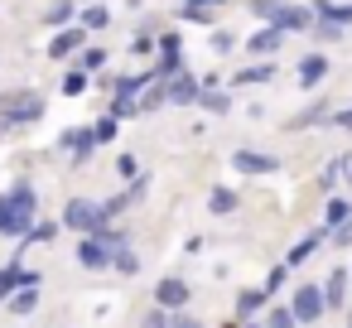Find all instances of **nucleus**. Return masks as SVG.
<instances>
[{
    "label": "nucleus",
    "instance_id": "1",
    "mask_svg": "<svg viewBox=\"0 0 352 328\" xmlns=\"http://www.w3.org/2000/svg\"><path fill=\"white\" fill-rule=\"evenodd\" d=\"M34 212H39V188L30 179L10 184L6 193H0V237H30Z\"/></svg>",
    "mask_w": 352,
    "mask_h": 328
},
{
    "label": "nucleus",
    "instance_id": "2",
    "mask_svg": "<svg viewBox=\"0 0 352 328\" xmlns=\"http://www.w3.org/2000/svg\"><path fill=\"white\" fill-rule=\"evenodd\" d=\"M251 15L265 20V25H280L285 34H304L318 25L314 6H289V0H251Z\"/></svg>",
    "mask_w": 352,
    "mask_h": 328
},
{
    "label": "nucleus",
    "instance_id": "3",
    "mask_svg": "<svg viewBox=\"0 0 352 328\" xmlns=\"http://www.w3.org/2000/svg\"><path fill=\"white\" fill-rule=\"evenodd\" d=\"M63 227L92 237V232H107V227H111V212H107V203H97V198H68V203H63Z\"/></svg>",
    "mask_w": 352,
    "mask_h": 328
},
{
    "label": "nucleus",
    "instance_id": "4",
    "mask_svg": "<svg viewBox=\"0 0 352 328\" xmlns=\"http://www.w3.org/2000/svg\"><path fill=\"white\" fill-rule=\"evenodd\" d=\"M44 116V102L39 92H10L6 102H0V126H30Z\"/></svg>",
    "mask_w": 352,
    "mask_h": 328
},
{
    "label": "nucleus",
    "instance_id": "5",
    "mask_svg": "<svg viewBox=\"0 0 352 328\" xmlns=\"http://www.w3.org/2000/svg\"><path fill=\"white\" fill-rule=\"evenodd\" d=\"M232 169L236 174H246V179H265V174H280V160L275 155H265V150H232Z\"/></svg>",
    "mask_w": 352,
    "mask_h": 328
},
{
    "label": "nucleus",
    "instance_id": "6",
    "mask_svg": "<svg viewBox=\"0 0 352 328\" xmlns=\"http://www.w3.org/2000/svg\"><path fill=\"white\" fill-rule=\"evenodd\" d=\"M164 97H169V107H198V97H203V78H193V73L184 68V73H174V78L164 83Z\"/></svg>",
    "mask_w": 352,
    "mask_h": 328
},
{
    "label": "nucleus",
    "instance_id": "7",
    "mask_svg": "<svg viewBox=\"0 0 352 328\" xmlns=\"http://www.w3.org/2000/svg\"><path fill=\"white\" fill-rule=\"evenodd\" d=\"M289 309H294V318H299V323H314V318H323V309H328V299H323V285H299V289H294V299H289Z\"/></svg>",
    "mask_w": 352,
    "mask_h": 328
},
{
    "label": "nucleus",
    "instance_id": "8",
    "mask_svg": "<svg viewBox=\"0 0 352 328\" xmlns=\"http://www.w3.org/2000/svg\"><path fill=\"white\" fill-rule=\"evenodd\" d=\"M58 145L73 155V164H87L92 150H97V135H92V126H68V131L58 135Z\"/></svg>",
    "mask_w": 352,
    "mask_h": 328
},
{
    "label": "nucleus",
    "instance_id": "9",
    "mask_svg": "<svg viewBox=\"0 0 352 328\" xmlns=\"http://www.w3.org/2000/svg\"><path fill=\"white\" fill-rule=\"evenodd\" d=\"M87 44H82V25H68V30H54L49 39V58H78Z\"/></svg>",
    "mask_w": 352,
    "mask_h": 328
},
{
    "label": "nucleus",
    "instance_id": "10",
    "mask_svg": "<svg viewBox=\"0 0 352 328\" xmlns=\"http://www.w3.org/2000/svg\"><path fill=\"white\" fill-rule=\"evenodd\" d=\"M188 294H193V289H188V280H179V275H164V280L155 285V304H160V309H184Z\"/></svg>",
    "mask_w": 352,
    "mask_h": 328
},
{
    "label": "nucleus",
    "instance_id": "11",
    "mask_svg": "<svg viewBox=\"0 0 352 328\" xmlns=\"http://www.w3.org/2000/svg\"><path fill=\"white\" fill-rule=\"evenodd\" d=\"M328 73H333V63H328L323 54H304V58H299V68H294V78H299V87H304V92H309V87H318Z\"/></svg>",
    "mask_w": 352,
    "mask_h": 328
},
{
    "label": "nucleus",
    "instance_id": "12",
    "mask_svg": "<svg viewBox=\"0 0 352 328\" xmlns=\"http://www.w3.org/2000/svg\"><path fill=\"white\" fill-rule=\"evenodd\" d=\"M25 285H39V270L6 265V270H0V304H10V294H15V289H25Z\"/></svg>",
    "mask_w": 352,
    "mask_h": 328
},
{
    "label": "nucleus",
    "instance_id": "13",
    "mask_svg": "<svg viewBox=\"0 0 352 328\" xmlns=\"http://www.w3.org/2000/svg\"><path fill=\"white\" fill-rule=\"evenodd\" d=\"M280 44H285V30H280V25H261V30H256V34L246 39V49H251L256 58H265V54H275Z\"/></svg>",
    "mask_w": 352,
    "mask_h": 328
},
{
    "label": "nucleus",
    "instance_id": "14",
    "mask_svg": "<svg viewBox=\"0 0 352 328\" xmlns=\"http://www.w3.org/2000/svg\"><path fill=\"white\" fill-rule=\"evenodd\" d=\"M314 15H318L323 25L347 30V25H352V0H342V6H338V0H314Z\"/></svg>",
    "mask_w": 352,
    "mask_h": 328
},
{
    "label": "nucleus",
    "instance_id": "15",
    "mask_svg": "<svg viewBox=\"0 0 352 328\" xmlns=\"http://www.w3.org/2000/svg\"><path fill=\"white\" fill-rule=\"evenodd\" d=\"M347 285H352V270H342V265H338V270H333V275L323 280V299H328V309H338V304H342Z\"/></svg>",
    "mask_w": 352,
    "mask_h": 328
},
{
    "label": "nucleus",
    "instance_id": "16",
    "mask_svg": "<svg viewBox=\"0 0 352 328\" xmlns=\"http://www.w3.org/2000/svg\"><path fill=\"white\" fill-rule=\"evenodd\" d=\"M184 68H188V63H184V49H179V54H160V63L150 68V78H155V83H169V78L184 73Z\"/></svg>",
    "mask_w": 352,
    "mask_h": 328
},
{
    "label": "nucleus",
    "instance_id": "17",
    "mask_svg": "<svg viewBox=\"0 0 352 328\" xmlns=\"http://www.w3.org/2000/svg\"><path fill=\"white\" fill-rule=\"evenodd\" d=\"M270 78H275V63H251V68H241L232 83H236V87H256V83H270Z\"/></svg>",
    "mask_w": 352,
    "mask_h": 328
},
{
    "label": "nucleus",
    "instance_id": "18",
    "mask_svg": "<svg viewBox=\"0 0 352 328\" xmlns=\"http://www.w3.org/2000/svg\"><path fill=\"white\" fill-rule=\"evenodd\" d=\"M198 107H208L212 116H227V111H232V97H227V92H222V87L212 83V87H203V97H198Z\"/></svg>",
    "mask_w": 352,
    "mask_h": 328
},
{
    "label": "nucleus",
    "instance_id": "19",
    "mask_svg": "<svg viewBox=\"0 0 352 328\" xmlns=\"http://www.w3.org/2000/svg\"><path fill=\"white\" fill-rule=\"evenodd\" d=\"M208 212H212V217H232V212H236V193H232V188H212V193H208Z\"/></svg>",
    "mask_w": 352,
    "mask_h": 328
},
{
    "label": "nucleus",
    "instance_id": "20",
    "mask_svg": "<svg viewBox=\"0 0 352 328\" xmlns=\"http://www.w3.org/2000/svg\"><path fill=\"white\" fill-rule=\"evenodd\" d=\"M347 217H352V198H338V193H333L328 208H323V222H328V227H342Z\"/></svg>",
    "mask_w": 352,
    "mask_h": 328
},
{
    "label": "nucleus",
    "instance_id": "21",
    "mask_svg": "<svg viewBox=\"0 0 352 328\" xmlns=\"http://www.w3.org/2000/svg\"><path fill=\"white\" fill-rule=\"evenodd\" d=\"M342 174H352V155L328 160V169H323V179H318V184H323V188H338V179H342Z\"/></svg>",
    "mask_w": 352,
    "mask_h": 328
},
{
    "label": "nucleus",
    "instance_id": "22",
    "mask_svg": "<svg viewBox=\"0 0 352 328\" xmlns=\"http://www.w3.org/2000/svg\"><path fill=\"white\" fill-rule=\"evenodd\" d=\"M314 251H318V232H309L304 241H294V246H289V256H285V265H304Z\"/></svg>",
    "mask_w": 352,
    "mask_h": 328
},
{
    "label": "nucleus",
    "instance_id": "23",
    "mask_svg": "<svg viewBox=\"0 0 352 328\" xmlns=\"http://www.w3.org/2000/svg\"><path fill=\"white\" fill-rule=\"evenodd\" d=\"M328 116H333V107H328V102H314V107H304L289 126H318V121H328Z\"/></svg>",
    "mask_w": 352,
    "mask_h": 328
},
{
    "label": "nucleus",
    "instance_id": "24",
    "mask_svg": "<svg viewBox=\"0 0 352 328\" xmlns=\"http://www.w3.org/2000/svg\"><path fill=\"white\" fill-rule=\"evenodd\" d=\"M92 135H97V145H111V140L121 135V116H111V111H107V116L92 126Z\"/></svg>",
    "mask_w": 352,
    "mask_h": 328
},
{
    "label": "nucleus",
    "instance_id": "25",
    "mask_svg": "<svg viewBox=\"0 0 352 328\" xmlns=\"http://www.w3.org/2000/svg\"><path fill=\"white\" fill-rule=\"evenodd\" d=\"M78 20H82V30H107V25H111V10H107V6H87Z\"/></svg>",
    "mask_w": 352,
    "mask_h": 328
},
{
    "label": "nucleus",
    "instance_id": "26",
    "mask_svg": "<svg viewBox=\"0 0 352 328\" xmlns=\"http://www.w3.org/2000/svg\"><path fill=\"white\" fill-rule=\"evenodd\" d=\"M34 304H39V285H25V289L10 294V309H15V314H30Z\"/></svg>",
    "mask_w": 352,
    "mask_h": 328
},
{
    "label": "nucleus",
    "instance_id": "27",
    "mask_svg": "<svg viewBox=\"0 0 352 328\" xmlns=\"http://www.w3.org/2000/svg\"><path fill=\"white\" fill-rule=\"evenodd\" d=\"M73 15H78V10H73V0H58V6L49 10V20H44V25H49V30H68V20H73Z\"/></svg>",
    "mask_w": 352,
    "mask_h": 328
},
{
    "label": "nucleus",
    "instance_id": "28",
    "mask_svg": "<svg viewBox=\"0 0 352 328\" xmlns=\"http://www.w3.org/2000/svg\"><path fill=\"white\" fill-rule=\"evenodd\" d=\"M78 68H82V73H102V68H107V49H82V54H78Z\"/></svg>",
    "mask_w": 352,
    "mask_h": 328
},
{
    "label": "nucleus",
    "instance_id": "29",
    "mask_svg": "<svg viewBox=\"0 0 352 328\" xmlns=\"http://www.w3.org/2000/svg\"><path fill=\"white\" fill-rule=\"evenodd\" d=\"M82 92H87V73H82V68L63 73V97H82Z\"/></svg>",
    "mask_w": 352,
    "mask_h": 328
},
{
    "label": "nucleus",
    "instance_id": "30",
    "mask_svg": "<svg viewBox=\"0 0 352 328\" xmlns=\"http://www.w3.org/2000/svg\"><path fill=\"white\" fill-rule=\"evenodd\" d=\"M265 299H270L265 289H241V299H236V314H256Z\"/></svg>",
    "mask_w": 352,
    "mask_h": 328
},
{
    "label": "nucleus",
    "instance_id": "31",
    "mask_svg": "<svg viewBox=\"0 0 352 328\" xmlns=\"http://www.w3.org/2000/svg\"><path fill=\"white\" fill-rule=\"evenodd\" d=\"M111 265H116V270H121V275H135V270H140V256H135V251H131V246H121V251H116V261H111Z\"/></svg>",
    "mask_w": 352,
    "mask_h": 328
},
{
    "label": "nucleus",
    "instance_id": "32",
    "mask_svg": "<svg viewBox=\"0 0 352 328\" xmlns=\"http://www.w3.org/2000/svg\"><path fill=\"white\" fill-rule=\"evenodd\" d=\"M208 44H212V54H232V49H236V34H232V30H212Z\"/></svg>",
    "mask_w": 352,
    "mask_h": 328
},
{
    "label": "nucleus",
    "instance_id": "33",
    "mask_svg": "<svg viewBox=\"0 0 352 328\" xmlns=\"http://www.w3.org/2000/svg\"><path fill=\"white\" fill-rule=\"evenodd\" d=\"M265 328H299V318H294V309H270V323Z\"/></svg>",
    "mask_w": 352,
    "mask_h": 328
},
{
    "label": "nucleus",
    "instance_id": "34",
    "mask_svg": "<svg viewBox=\"0 0 352 328\" xmlns=\"http://www.w3.org/2000/svg\"><path fill=\"white\" fill-rule=\"evenodd\" d=\"M116 174L135 184V179H140V164H135V155H121V160H116Z\"/></svg>",
    "mask_w": 352,
    "mask_h": 328
},
{
    "label": "nucleus",
    "instance_id": "35",
    "mask_svg": "<svg viewBox=\"0 0 352 328\" xmlns=\"http://www.w3.org/2000/svg\"><path fill=\"white\" fill-rule=\"evenodd\" d=\"M338 131H352V107H333V116H328Z\"/></svg>",
    "mask_w": 352,
    "mask_h": 328
},
{
    "label": "nucleus",
    "instance_id": "36",
    "mask_svg": "<svg viewBox=\"0 0 352 328\" xmlns=\"http://www.w3.org/2000/svg\"><path fill=\"white\" fill-rule=\"evenodd\" d=\"M131 49H135V54H150V49H160V39H155V34H135Z\"/></svg>",
    "mask_w": 352,
    "mask_h": 328
},
{
    "label": "nucleus",
    "instance_id": "37",
    "mask_svg": "<svg viewBox=\"0 0 352 328\" xmlns=\"http://www.w3.org/2000/svg\"><path fill=\"white\" fill-rule=\"evenodd\" d=\"M54 232H58V227H54V222H39V227H30V237H25V241H49V237H54Z\"/></svg>",
    "mask_w": 352,
    "mask_h": 328
},
{
    "label": "nucleus",
    "instance_id": "38",
    "mask_svg": "<svg viewBox=\"0 0 352 328\" xmlns=\"http://www.w3.org/2000/svg\"><path fill=\"white\" fill-rule=\"evenodd\" d=\"M227 0H184V10H222Z\"/></svg>",
    "mask_w": 352,
    "mask_h": 328
},
{
    "label": "nucleus",
    "instance_id": "39",
    "mask_svg": "<svg viewBox=\"0 0 352 328\" xmlns=\"http://www.w3.org/2000/svg\"><path fill=\"white\" fill-rule=\"evenodd\" d=\"M179 49H184L179 34H160V54H179Z\"/></svg>",
    "mask_w": 352,
    "mask_h": 328
},
{
    "label": "nucleus",
    "instance_id": "40",
    "mask_svg": "<svg viewBox=\"0 0 352 328\" xmlns=\"http://www.w3.org/2000/svg\"><path fill=\"white\" fill-rule=\"evenodd\" d=\"M333 241H338V246H352V217H347L342 227H333Z\"/></svg>",
    "mask_w": 352,
    "mask_h": 328
},
{
    "label": "nucleus",
    "instance_id": "41",
    "mask_svg": "<svg viewBox=\"0 0 352 328\" xmlns=\"http://www.w3.org/2000/svg\"><path fill=\"white\" fill-rule=\"evenodd\" d=\"M145 328H169V318H164V309H160V304H155V314L145 318Z\"/></svg>",
    "mask_w": 352,
    "mask_h": 328
},
{
    "label": "nucleus",
    "instance_id": "42",
    "mask_svg": "<svg viewBox=\"0 0 352 328\" xmlns=\"http://www.w3.org/2000/svg\"><path fill=\"white\" fill-rule=\"evenodd\" d=\"M169 328H203V323H198V318H174Z\"/></svg>",
    "mask_w": 352,
    "mask_h": 328
},
{
    "label": "nucleus",
    "instance_id": "43",
    "mask_svg": "<svg viewBox=\"0 0 352 328\" xmlns=\"http://www.w3.org/2000/svg\"><path fill=\"white\" fill-rule=\"evenodd\" d=\"M246 328H265V323H246Z\"/></svg>",
    "mask_w": 352,
    "mask_h": 328
},
{
    "label": "nucleus",
    "instance_id": "44",
    "mask_svg": "<svg viewBox=\"0 0 352 328\" xmlns=\"http://www.w3.org/2000/svg\"><path fill=\"white\" fill-rule=\"evenodd\" d=\"M347 184H352V174H347Z\"/></svg>",
    "mask_w": 352,
    "mask_h": 328
}]
</instances>
